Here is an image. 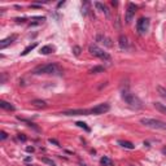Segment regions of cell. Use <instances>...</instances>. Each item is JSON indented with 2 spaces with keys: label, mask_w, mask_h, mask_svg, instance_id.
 <instances>
[{
  "label": "cell",
  "mask_w": 166,
  "mask_h": 166,
  "mask_svg": "<svg viewBox=\"0 0 166 166\" xmlns=\"http://www.w3.org/2000/svg\"><path fill=\"white\" fill-rule=\"evenodd\" d=\"M121 96H122V100L125 101L127 105H130L131 108H134V109H140V108H143L142 100H140V99L138 97L135 93L131 92L128 88H125V90H122V93H121Z\"/></svg>",
  "instance_id": "1"
},
{
  "label": "cell",
  "mask_w": 166,
  "mask_h": 166,
  "mask_svg": "<svg viewBox=\"0 0 166 166\" xmlns=\"http://www.w3.org/2000/svg\"><path fill=\"white\" fill-rule=\"evenodd\" d=\"M63 70L57 64H44V65H38L33 69V74L40 75V74H61Z\"/></svg>",
  "instance_id": "2"
},
{
  "label": "cell",
  "mask_w": 166,
  "mask_h": 166,
  "mask_svg": "<svg viewBox=\"0 0 166 166\" xmlns=\"http://www.w3.org/2000/svg\"><path fill=\"white\" fill-rule=\"evenodd\" d=\"M140 123L144 125L145 127L155 128V130H166V122H162L160 120H155V118H142Z\"/></svg>",
  "instance_id": "3"
},
{
  "label": "cell",
  "mask_w": 166,
  "mask_h": 166,
  "mask_svg": "<svg viewBox=\"0 0 166 166\" xmlns=\"http://www.w3.org/2000/svg\"><path fill=\"white\" fill-rule=\"evenodd\" d=\"M88 51H90L91 54H93L95 57H99V58H101V60H105V61L110 60V56H109V54L106 53L104 49L99 48L96 44H91V46L88 47Z\"/></svg>",
  "instance_id": "4"
},
{
  "label": "cell",
  "mask_w": 166,
  "mask_h": 166,
  "mask_svg": "<svg viewBox=\"0 0 166 166\" xmlns=\"http://www.w3.org/2000/svg\"><path fill=\"white\" fill-rule=\"evenodd\" d=\"M149 29V18H145V17H142V18L138 19L136 22V30L140 35H144L145 33Z\"/></svg>",
  "instance_id": "5"
},
{
  "label": "cell",
  "mask_w": 166,
  "mask_h": 166,
  "mask_svg": "<svg viewBox=\"0 0 166 166\" xmlns=\"http://www.w3.org/2000/svg\"><path fill=\"white\" fill-rule=\"evenodd\" d=\"M90 110H91V114H104V113L110 110V105L108 103H101V104H97L96 106H93Z\"/></svg>",
  "instance_id": "6"
},
{
  "label": "cell",
  "mask_w": 166,
  "mask_h": 166,
  "mask_svg": "<svg viewBox=\"0 0 166 166\" xmlns=\"http://www.w3.org/2000/svg\"><path fill=\"white\" fill-rule=\"evenodd\" d=\"M136 9H138V7L135 5L134 3H130L127 5V11H126V24H130L131 21H132V17L135 16V12Z\"/></svg>",
  "instance_id": "7"
},
{
  "label": "cell",
  "mask_w": 166,
  "mask_h": 166,
  "mask_svg": "<svg viewBox=\"0 0 166 166\" xmlns=\"http://www.w3.org/2000/svg\"><path fill=\"white\" fill-rule=\"evenodd\" d=\"M61 114L65 116H88L91 114V110L88 109H74V110H66V112H63Z\"/></svg>",
  "instance_id": "8"
},
{
  "label": "cell",
  "mask_w": 166,
  "mask_h": 166,
  "mask_svg": "<svg viewBox=\"0 0 166 166\" xmlns=\"http://www.w3.org/2000/svg\"><path fill=\"white\" fill-rule=\"evenodd\" d=\"M16 39H17V35H12V36H8V38L3 39V40L0 42V49H4L5 47H8L9 44H12Z\"/></svg>",
  "instance_id": "9"
},
{
  "label": "cell",
  "mask_w": 166,
  "mask_h": 166,
  "mask_svg": "<svg viewBox=\"0 0 166 166\" xmlns=\"http://www.w3.org/2000/svg\"><path fill=\"white\" fill-rule=\"evenodd\" d=\"M95 7H96V8H97L100 12H103V13L105 14L106 17H110V12H109V8L105 5V4L100 3V1H96V3H95Z\"/></svg>",
  "instance_id": "10"
},
{
  "label": "cell",
  "mask_w": 166,
  "mask_h": 166,
  "mask_svg": "<svg viewBox=\"0 0 166 166\" xmlns=\"http://www.w3.org/2000/svg\"><path fill=\"white\" fill-rule=\"evenodd\" d=\"M0 106H1L3 109H5V110H9V112H14V110H16V108H14L11 103L4 101V100H0Z\"/></svg>",
  "instance_id": "11"
},
{
  "label": "cell",
  "mask_w": 166,
  "mask_h": 166,
  "mask_svg": "<svg viewBox=\"0 0 166 166\" xmlns=\"http://www.w3.org/2000/svg\"><path fill=\"white\" fill-rule=\"evenodd\" d=\"M96 40L100 42V43H104L105 46H108V47H112V43H110V39L106 38V36H104V35H101V34H99V35L96 36Z\"/></svg>",
  "instance_id": "12"
},
{
  "label": "cell",
  "mask_w": 166,
  "mask_h": 166,
  "mask_svg": "<svg viewBox=\"0 0 166 166\" xmlns=\"http://www.w3.org/2000/svg\"><path fill=\"white\" fill-rule=\"evenodd\" d=\"M118 44H120V47L122 49H128V40H127V38H126V36L121 35L120 39H118Z\"/></svg>",
  "instance_id": "13"
},
{
  "label": "cell",
  "mask_w": 166,
  "mask_h": 166,
  "mask_svg": "<svg viewBox=\"0 0 166 166\" xmlns=\"http://www.w3.org/2000/svg\"><path fill=\"white\" fill-rule=\"evenodd\" d=\"M118 144L122 148H126V149H134L135 148V145L131 142H127V140H118Z\"/></svg>",
  "instance_id": "14"
},
{
  "label": "cell",
  "mask_w": 166,
  "mask_h": 166,
  "mask_svg": "<svg viewBox=\"0 0 166 166\" xmlns=\"http://www.w3.org/2000/svg\"><path fill=\"white\" fill-rule=\"evenodd\" d=\"M53 51H54V47H52V46H43L40 48V53L42 54H49V53H52Z\"/></svg>",
  "instance_id": "15"
},
{
  "label": "cell",
  "mask_w": 166,
  "mask_h": 166,
  "mask_svg": "<svg viewBox=\"0 0 166 166\" xmlns=\"http://www.w3.org/2000/svg\"><path fill=\"white\" fill-rule=\"evenodd\" d=\"M100 163H101V165H103V166H114V163H113V161L110 160V158H109V157H105V156H104V157L100 160Z\"/></svg>",
  "instance_id": "16"
},
{
  "label": "cell",
  "mask_w": 166,
  "mask_h": 166,
  "mask_svg": "<svg viewBox=\"0 0 166 166\" xmlns=\"http://www.w3.org/2000/svg\"><path fill=\"white\" fill-rule=\"evenodd\" d=\"M31 104H33L34 106H36V108H46L47 106V103L44 100H33Z\"/></svg>",
  "instance_id": "17"
},
{
  "label": "cell",
  "mask_w": 166,
  "mask_h": 166,
  "mask_svg": "<svg viewBox=\"0 0 166 166\" xmlns=\"http://www.w3.org/2000/svg\"><path fill=\"white\" fill-rule=\"evenodd\" d=\"M153 105H155V108L157 109L158 112L166 114V105H163V104H161V103H153Z\"/></svg>",
  "instance_id": "18"
},
{
  "label": "cell",
  "mask_w": 166,
  "mask_h": 166,
  "mask_svg": "<svg viewBox=\"0 0 166 166\" xmlns=\"http://www.w3.org/2000/svg\"><path fill=\"white\" fill-rule=\"evenodd\" d=\"M30 25H38V24H42L43 21H46V17H33L30 19Z\"/></svg>",
  "instance_id": "19"
},
{
  "label": "cell",
  "mask_w": 166,
  "mask_h": 166,
  "mask_svg": "<svg viewBox=\"0 0 166 166\" xmlns=\"http://www.w3.org/2000/svg\"><path fill=\"white\" fill-rule=\"evenodd\" d=\"M35 47H36V43H33V44H30V46H27L26 48L24 49V52H21V56H26V54L29 53V52L33 51V49L35 48Z\"/></svg>",
  "instance_id": "20"
},
{
  "label": "cell",
  "mask_w": 166,
  "mask_h": 166,
  "mask_svg": "<svg viewBox=\"0 0 166 166\" xmlns=\"http://www.w3.org/2000/svg\"><path fill=\"white\" fill-rule=\"evenodd\" d=\"M105 71V69L103 68V66H93L92 69L90 70L91 74H99V73H104Z\"/></svg>",
  "instance_id": "21"
},
{
  "label": "cell",
  "mask_w": 166,
  "mask_h": 166,
  "mask_svg": "<svg viewBox=\"0 0 166 166\" xmlns=\"http://www.w3.org/2000/svg\"><path fill=\"white\" fill-rule=\"evenodd\" d=\"M157 91H158V93H160L161 97H163V99L166 100V88L162 87V86H158V87H157Z\"/></svg>",
  "instance_id": "22"
},
{
  "label": "cell",
  "mask_w": 166,
  "mask_h": 166,
  "mask_svg": "<svg viewBox=\"0 0 166 166\" xmlns=\"http://www.w3.org/2000/svg\"><path fill=\"white\" fill-rule=\"evenodd\" d=\"M75 125H77V126H78V127H81V128H85V130H86V131H87V132H90V127H88V126H87V125H86V123H85V122H81V121H79V122H77V123H75Z\"/></svg>",
  "instance_id": "23"
},
{
  "label": "cell",
  "mask_w": 166,
  "mask_h": 166,
  "mask_svg": "<svg viewBox=\"0 0 166 166\" xmlns=\"http://www.w3.org/2000/svg\"><path fill=\"white\" fill-rule=\"evenodd\" d=\"M73 52H74V54H75V56H79V53H81V47L74 46L73 47Z\"/></svg>",
  "instance_id": "24"
},
{
  "label": "cell",
  "mask_w": 166,
  "mask_h": 166,
  "mask_svg": "<svg viewBox=\"0 0 166 166\" xmlns=\"http://www.w3.org/2000/svg\"><path fill=\"white\" fill-rule=\"evenodd\" d=\"M43 162H44V163H48L49 166H56V165H54V162H53V161L48 160V158H43Z\"/></svg>",
  "instance_id": "25"
},
{
  "label": "cell",
  "mask_w": 166,
  "mask_h": 166,
  "mask_svg": "<svg viewBox=\"0 0 166 166\" xmlns=\"http://www.w3.org/2000/svg\"><path fill=\"white\" fill-rule=\"evenodd\" d=\"M0 138H1V140H5L7 138H8V135H7L5 131H1V132H0Z\"/></svg>",
  "instance_id": "26"
},
{
  "label": "cell",
  "mask_w": 166,
  "mask_h": 166,
  "mask_svg": "<svg viewBox=\"0 0 166 166\" xmlns=\"http://www.w3.org/2000/svg\"><path fill=\"white\" fill-rule=\"evenodd\" d=\"M48 142L51 143V144H54V145H60V144H58V142H57V140H54V139H49Z\"/></svg>",
  "instance_id": "27"
},
{
  "label": "cell",
  "mask_w": 166,
  "mask_h": 166,
  "mask_svg": "<svg viewBox=\"0 0 166 166\" xmlns=\"http://www.w3.org/2000/svg\"><path fill=\"white\" fill-rule=\"evenodd\" d=\"M18 139L21 140V142H26V136H25V135H21V134H19V135H18Z\"/></svg>",
  "instance_id": "28"
},
{
  "label": "cell",
  "mask_w": 166,
  "mask_h": 166,
  "mask_svg": "<svg viewBox=\"0 0 166 166\" xmlns=\"http://www.w3.org/2000/svg\"><path fill=\"white\" fill-rule=\"evenodd\" d=\"M26 151H27V152H31V153H33V152H34V148H33V147H27Z\"/></svg>",
  "instance_id": "29"
},
{
  "label": "cell",
  "mask_w": 166,
  "mask_h": 166,
  "mask_svg": "<svg viewBox=\"0 0 166 166\" xmlns=\"http://www.w3.org/2000/svg\"><path fill=\"white\" fill-rule=\"evenodd\" d=\"M16 21L17 22H25V21H26V18H16Z\"/></svg>",
  "instance_id": "30"
},
{
  "label": "cell",
  "mask_w": 166,
  "mask_h": 166,
  "mask_svg": "<svg viewBox=\"0 0 166 166\" xmlns=\"http://www.w3.org/2000/svg\"><path fill=\"white\" fill-rule=\"evenodd\" d=\"M162 152H163V153H165V155H166V148H163V149H162Z\"/></svg>",
  "instance_id": "31"
},
{
  "label": "cell",
  "mask_w": 166,
  "mask_h": 166,
  "mask_svg": "<svg viewBox=\"0 0 166 166\" xmlns=\"http://www.w3.org/2000/svg\"><path fill=\"white\" fill-rule=\"evenodd\" d=\"M79 166H87V165H86V163H81V165H79Z\"/></svg>",
  "instance_id": "32"
},
{
  "label": "cell",
  "mask_w": 166,
  "mask_h": 166,
  "mask_svg": "<svg viewBox=\"0 0 166 166\" xmlns=\"http://www.w3.org/2000/svg\"><path fill=\"white\" fill-rule=\"evenodd\" d=\"M30 166H34V165H30Z\"/></svg>",
  "instance_id": "33"
}]
</instances>
